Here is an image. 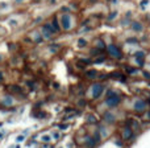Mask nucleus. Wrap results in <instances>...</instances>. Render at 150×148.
I'll list each match as a JSON object with an SVG mask.
<instances>
[{"label":"nucleus","mask_w":150,"mask_h":148,"mask_svg":"<svg viewBox=\"0 0 150 148\" xmlns=\"http://www.w3.org/2000/svg\"><path fill=\"white\" fill-rule=\"evenodd\" d=\"M78 44H79V46H84L86 41H84V40H79V41H78Z\"/></svg>","instance_id":"f8f14e48"},{"label":"nucleus","mask_w":150,"mask_h":148,"mask_svg":"<svg viewBox=\"0 0 150 148\" xmlns=\"http://www.w3.org/2000/svg\"><path fill=\"white\" fill-rule=\"evenodd\" d=\"M105 118H107V122H113V115L107 114V115H105Z\"/></svg>","instance_id":"9d476101"},{"label":"nucleus","mask_w":150,"mask_h":148,"mask_svg":"<svg viewBox=\"0 0 150 148\" xmlns=\"http://www.w3.org/2000/svg\"><path fill=\"white\" fill-rule=\"evenodd\" d=\"M144 74H145V77H146V78H150V74H149V73H146V71H145Z\"/></svg>","instance_id":"dca6fc26"},{"label":"nucleus","mask_w":150,"mask_h":148,"mask_svg":"<svg viewBox=\"0 0 150 148\" xmlns=\"http://www.w3.org/2000/svg\"><path fill=\"white\" fill-rule=\"evenodd\" d=\"M96 74H98V73H96V71L95 70H91V71H87V75H88V77H90V78H95V75Z\"/></svg>","instance_id":"6e6552de"},{"label":"nucleus","mask_w":150,"mask_h":148,"mask_svg":"<svg viewBox=\"0 0 150 148\" xmlns=\"http://www.w3.org/2000/svg\"><path fill=\"white\" fill-rule=\"evenodd\" d=\"M62 24H63V29H69L70 28V16L69 15H63L62 16Z\"/></svg>","instance_id":"39448f33"},{"label":"nucleus","mask_w":150,"mask_h":148,"mask_svg":"<svg viewBox=\"0 0 150 148\" xmlns=\"http://www.w3.org/2000/svg\"><path fill=\"white\" fill-rule=\"evenodd\" d=\"M42 142H50V136H49V135L42 136Z\"/></svg>","instance_id":"9b49d317"},{"label":"nucleus","mask_w":150,"mask_h":148,"mask_svg":"<svg viewBox=\"0 0 150 148\" xmlns=\"http://www.w3.org/2000/svg\"><path fill=\"white\" fill-rule=\"evenodd\" d=\"M111 77H113V78H117V77H122V75L120 74V73H112V74H111Z\"/></svg>","instance_id":"ddd939ff"},{"label":"nucleus","mask_w":150,"mask_h":148,"mask_svg":"<svg viewBox=\"0 0 150 148\" xmlns=\"http://www.w3.org/2000/svg\"><path fill=\"white\" fill-rule=\"evenodd\" d=\"M92 91H93V97H95V98H98V97L101 94V91H103V86H101L100 83H96V85H93Z\"/></svg>","instance_id":"20e7f679"},{"label":"nucleus","mask_w":150,"mask_h":148,"mask_svg":"<svg viewBox=\"0 0 150 148\" xmlns=\"http://www.w3.org/2000/svg\"><path fill=\"white\" fill-rule=\"evenodd\" d=\"M108 52H109V54L113 56L115 58H121V52H120V49L117 46H115V45H109Z\"/></svg>","instance_id":"f03ea898"},{"label":"nucleus","mask_w":150,"mask_h":148,"mask_svg":"<svg viewBox=\"0 0 150 148\" xmlns=\"http://www.w3.org/2000/svg\"><path fill=\"white\" fill-rule=\"evenodd\" d=\"M96 46H99V48H101V49H104V44H103V41H101V40L99 41V40H98V41H96Z\"/></svg>","instance_id":"1a4fd4ad"},{"label":"nucleus","mask_w":150,"mask_h":148,"mask_svg":"<svg viewBox=\"0 0 150 148\" xmlns=\"http://www.w3.org/2000/svg\"><path fill=\"white\" fill-rule=\"evenodd\" d=\"M20 1H23V0H16V3H20Z\"/></svg>","instance_id":"f3484780"},{"label":"nucleus","mask_w":150,"mask_h":148,"mask_svg":"<svg viewBox=\"0 0 150 148\" xmlns=\"http://www.w3.org/2000/svg\"><path fill=\"white\" fill-rule=\"evenodd\" d=\"M145 107H146V103L144 101H137L136 102V104H134V110L136 111H138V112L145 111Z\"/></svg>","instance_id":"7ed1b4c3"},{"label":"nucleus","mask_w":150,"mask_h":148,"mask_svg":"<svg viewBox=\"0 0 150 148\" xmlns=\"http://www.w3.org/2000/svg\"><path fill=\"white\" fill-rule=\"evenodd\" d=\"M23 139H24V136H18V138H17V142H23Z\"/></svg>","instance_id":"2eb2a0df"},{"label":"nucleus","mask_w":150,"mask_h":148,"mask_svg":"<svg viewBox=\"0 0 150 148\" xmlns=\"http://www.w3.org/2000/svg\"><path fill=\"white\" fill-rule=\"evenodd\" d=\"M128 138H132V130L129 127H127L124 130V139H128Z\"/></svg>","instance_id":"423d86ee"},{"label":"nucleus","mask_w":150,"mask_h":148,"mask_svg":"<svg viewBox=\"0 0 150 148\" xmlns=\"http://www.w3.org/2000/svg\"><path fill=\"white\" fill-rule=\"evenodd\" d=\"M132 26H133V29H134V31H141V29H142V26H141L138 23H133Z\"/></svg>","instance_id":"0eeeda50"},{"label":"nucleus","mask_w":150,"mask_h":148,"mask_svg":"<svg viewBox=\"0 0 150 148\" xmlns=\"http://www.w3.org/2000/svg\"><path fill=\"white\" fill-rule=\"evenodd\" d=\"M119 102H120V97L116 95L113 91H108V99H107V103H108L109 106H116Z\"/></svg>","instance_id":"f257e3e1"},{"label":"nucleus","mask_w":150,"mask_h":148,"mask_svg":"<svg viewBox=\"0 0 150 148\" xmlns=\"http://www.w3.org/2000/svg\"><path fill=\"white\" fill-rule=\"evenodd\" d=\"M90 120H91V122H95V118H93L92 115H91V117L88 115V122H90Z\"/></svg>","instance_id":"4468645a"}]
</instances>
